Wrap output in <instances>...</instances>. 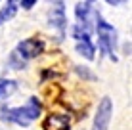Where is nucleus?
I'll list each match as a JSON object with an SVG mask.
<instances>
[{"mask_svg":"<svg viewBox=\"0 0 132 130\" xmlns=\"http://www.w3.org/2000/svg\"><path fill=\"white\" fill-rule=\"evenodd\" d=\"M111 115H113V101H111V98L105 96V98H102V101L98 105L92 130H107L109 123H111Z\"/></svg>","mask_w":132,"mask_h":130,"instance_id":"f03ea898","label":"nucleus"},{"mask_svg":"<svg viewBox=\"0 0 132 130\" xmlns=\"http://www.w3.org/2000/svg\"><path fill=\"white\" fill-rule=\"evenodd\" d=\"M21 6H23V10H31V8L36 4V0H19Z\"/></svg>","mask_w":132,"mask_h":130,"instance_id":"ddd939ff","label":"nucleus"},{"mask_svg":"<svg viewBox=\"0 0 132 130\" xmlns=\"http://www.w3.org/2000/svg\"><path fill=\"white\" fill-rule=\"evenodd\" d=\"M46 130H69V117H65V115H50L46 120Z\"/></svg>","mask_w":132,"mask_h":130,"instance_id":"423d86ee","label":"nucleus"},{"mask_svg":"<svg viewBox=\"0 0 132 130\" xmlns=\"http://www.w3.org/2000/svg\"><path fill=\"white\" fill-rule=\"evenodd\" d=\"M42 50H44L42 40H38V38H25V40H21V42L17 44V48L13 52H15L21 59L29 61V59H33V57H36Z\"/></svg>","mask_w":132,"mask_h":130,"instance_id":"7ed1b4c3","label":"nucleus"},{"mask_svg":"<svg viewBox=\"0 0 132 130\" xmlns=\"http://www.w3.org/2000/svg\"><path fill=\"white\" fill-rule=\"evenodd\" d=\"M107 4H111V6H119V4H122L125 0H105Z\"/></svg>","mask_w":132,"mask_h":130,"instance_id":"4468645a","label":"nucleus"},{"mask_svg":"<svg viewBox=\"0 0 132 130\" xmlns=\"http://www.w3.org/2000/svg\"><path fill=\"white\" fill-rule=\"evenodd\" d=\"M8 63H10L12 69H23L27 61H25V59H21V57L17 56L15 52H12V56H10V59H8Z\"/></svg>","mask_w":132,"mask_h":130,"instance_id":"9b49d317","label":"nucleus"},{"mask_svg":"<svg viewBox=\"0 0 132 130\" xmlns=\"http://www.w3.org/2000/svg\"><path fill=\"white\" fill-rule=\"evenodd\" d=\"M17 6H19V0H8L6 6L0 10V25H4L6 21L13 19V15L17 13Z\"/></svg>","mask_w":132,"mask_h":130,"instance_id":"0eeeda50","label":"nucleus"},{"mask_svg":"<svg viewBox=\"0 0 132 130\" xmlns=\"http://www.w3.org/2000/svg\"><path fill=\"white\" fill-rule=\"evenodd\" d=\"M88 13H90V2H79L75 8V15L79 23H88Z\"/></svg>","mask_w":132,"mask_h":130,"instance_id":"1a4fd4ad","label":"nucleus"},{"mask_svg":"<svg viewBox=\"0 0 132 130\" xmlns=\"http://www.w3.org/2000/svg\"><path fill=\"white\" fill-rule=\"evenodd\" d=\"M77 73L80 75V77H84V79H88V80H94L96 77H94L92 73H90L88 69H86V67H77Z\"/></svg>","mask_w":132,"mask_h":130,"instance_id":"f8f14e48","label":"nucleus"},{"mask_svg":"<svg viewBox=\"0 0 132 130\" xmlns=\"http://www.w3.org/2000/svg\"><path fill=\"white\" fill-rule=\"evenodd\" d=\"M48 23L52 25L54 29H57L60 33H63V29H65V25H67V17H65V10H63V4L61 2H57L56 6L50 10Z\"/></svg>","mask_w":132,"mask_h":130,"instance_id":"20e7f679","label":"nucleus"},{"mask_svg":"<svg viewBox=\"0 0 132 130\" xmlns=\"http://www.w3.org/2000/svg\"><path fill=\"white\" fill-rule=\"evenodd\" d=\"M4 119L12 120L15 124H21V126H27L31 123V117L27 113L25 107H17V109H4Z\"/></svg>","mask_w":132,"mask_h":130,"instance_id":"39448f33","label":"nucleus"},{"mask_svg":"<svg viewBox=\"0 0 132 130\" xmlns=\"http://www.w3.org/2000/svg\"><path fill=\"white\" fill-rule=\"evenodd\" d=\"M17 88L15 80H8V79H0V98H8L10 94Z\"/></svg>","mask_w":132,"mask_h":130,"instance_id":"9d476101","label":"nucleus"},{"mask_svg":"<svg viewBox=\"0 0 132 130\" xmlns=\"http://www.w3.org/2000/svg\"><path fill=\"white\" fill-rule=\"evenodd\" d=\"M77 52L80 56H84L86 59H94V54H96V48L90 40H79L77 42Z\"/></svg>","mask_w":132,"mask_h":130,"instance_id":"6e6552de","label":"nucleus"},{"mask_svg":"<svg viewBox=\"0 0 132 130\" xmlns=\"http://www.w3.org/2000/svg\"><path fill=\"white\" fill-rule=\"evenodd\" d=\"M96 29H98L100 44H102L103 52L109 54V57L115 61L117 59L115 57V50H117V31H115V27L105 23L100 15H96Z\"/></svg>","mask_w":132,"mask_h":130,"instance_id":"f257e3e1","label":"nucleus"}]
</instances>
